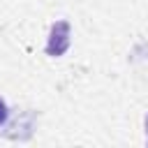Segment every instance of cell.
I'll list each match as a JSON object with an SVG mask.
<instances>
[{"label": "cell", "mask_w": 148, "mask_h": 148, "mask_svg": "<svg viewBox=\"0 0 148 148\" xmlns=\"http://www.w3.org/2000/svg\"><path fill=\"white\" fill-rule=\"evenodd\" d=\"M69 46V23L67 21H58L51 28L49 42H46V53L49 56H62Z\"/></svg>", "instance_id": "6da1fadb"}, {"label": "cell", "mask_w": 148, "mask_h": 148, "mask_svg": "<svg viewBox=\"0 0 148 148\" xmlns=\"http://www.w3.org/2000/svg\"><path fill=\"white\" fill-rule=\"evenodd\" d=\"M5 120H7V104L0 99V125H2Z\"/></svg>", "instance_id": "7a4b0ae2"}]
</instances>
